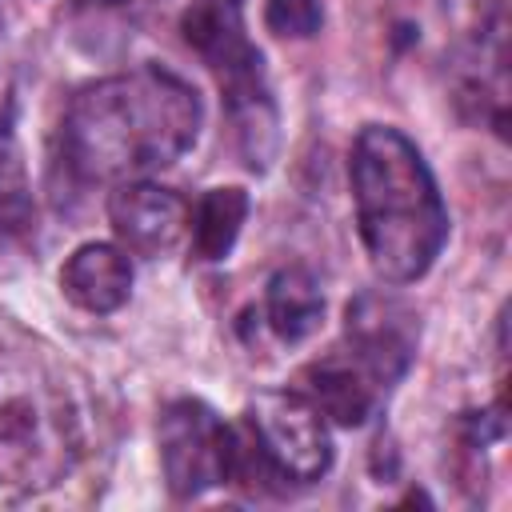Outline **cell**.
I'll return each instance as SVG.
<instances>
[{"label":"cell","instance_id":"1","mask_svg":"<svg viewBox=\"0 0 512 512\" xmlns=\"http://www.w3.org/2000/svg\"><path fill=\"white\" fill-rule=\"evenodd\" d=\"M200 92L160 68L144 64L84 84L60 120V164L76 184L136 180L176 164L200 136Z\"/></svg>","mask_w":512,"mask_h":512},{"label":"cell","instance_id":"2","mask_svg":"<svg viewBox=\"0 0 512 512\" xmlns=\"http://www.w3.org/2000/svg\"><path fill=\"white\" fill-rule=\"evenodd\" d=\"M356 232L384 284H416L448 240V208L420 148L388 124H364L348 152Z\"/></svg>","mask_w":512,"mask_h":512},{"label":"cell","instance_id":"3","mask_svg":"<svg viewBox=\"0 0 512 512\" xmlns=\"http://www.w3.org/2000/svg\"><path fill=\"white\" fill-rule=\"evenodd\" d=\"M84 452V420L48 352L0 324V492L60 484Z\"/></svg>","mask_w":512,"mask_h":512},{"label":"cell","instance_id":"4","mask_svg":"<svg viewBox=\"0 0 512 512\" xmlns=\"http://www.w3.org/2000/svg\"><path fill=\"white\" fill-rule=\"evenodd\" d=\"M160 472L172 500H196L208 488L228 484L232 472V428L196 396H180L160 408L156 420Z\"/></svg>","mask_w":512,"mask_h":512},{"label":"cell","instance_id":"5","mask_svg":"<svg viewBox=\"0 0 512 512\" xmlns=\"http://www.w3.org/2000/svg\"><path fill=\"white\" fill-rule=\"evenodd\" d=\"M244 424L284 484H316L332 468V432L320 408L296 388L252 396Z\"/></svg>","mask_w":512,"mask_h":512},{"label":"cell","instance_id":"6","mask_svg":"<svg viewBox=\"0 0 512 512\" xmlns=\"http://www.w3.org/2000/svg\"><path fill=\"white\" fill-rule=\"evenodd\" d=\"M188 48L220 76L228 112L272 104L264 56L244 32V0H192L180 16Z\"/></svg>","mask_w":512,"mask_h":512},{"label":"cell","instance_id":"7","mask_svg":"<svg viewBox=\"0 0 512 512\" xmlns=\"http://www.w3.org/2000/svg\"><path fill=\"white\" fill-rule=\"evenodd\" d=\"M344 340L352 348L356 368L376 388H392L416 360L420 320L400 296L364 288L344 308Z\"/></svg>","mask_w":512,"mask_h":512},{"label":"cell","instance_id":"8","mask_svg":"<svg viewBox=\"0 0 512 512\" xmlns=\"http://www.w3.org/2000/svg\"><path fill=\"white\" fill-rule=\"evenodd\" d=\"M108 220L124 252L156 260L168 256L188 232V200L148 180H120L108 196Z\"/></svg>","mask_w":512,"mask_h":512},{"label":"cell","instance_id":"9","mask_svg":"<svg viewBox=\"0 0 512 512\" xmlns=\"http://www.w3.org/2000/svg\"><path fill=\"white\" fill-rule=\"evenodd\" d=\"M60 292L80 312H92V316H108V312L124 308L128 292H132L128 252L116 244H104V240L80 244L60 268Z\"/></svg>","mask_w":512,"mask_h":512},{"label":"cell","instance_id":"10","mask_svg":"<svg viewBox=\"0 0 512 512\" xmlns=\"http://www.w3.org/2000/svg\"><path fill=\"white\" fill-rule=\"evenodd\" d=\"M292 388L300 396H308L320 408V416L340 428H360L372 416L376 392H380L356 364H344V360H316V364L300 368Z\"/></svg>","mask_w":512,"mask_h":512},{"label":"cell","instance_id":"11","mask_svg":"<svg viewBox=\"0 0 512 512\" xmlns=\"http://www.w3.org/2000/svg\"><path fill=\"white\" fill-rule=\"evenodd\" d=\"M260 316L276 340H284V344L308 340L324 320V292H320L316 276L300 264L272 272V280L264 288V312Z\"/></svg>","mask_w":512,"mask_h":512},{"label":"cell","instance_id":"12","mask_svg":"<svg viewBox=\"0 0 512 512\" xmlns=\"http://www.w3.org/2000/svg\"><path fill=\"white\" fill-rule=\"evenodd\" d=\"M248 192L228 184V188H208L196 208L188 212V228H192V260L200 264H220L236 240H240V228L248 220Z\"/></svg>","mask_w":512,"mask_h":512},{"label":"cell","instance_id":"13","mask_svg":"<svg viewBox=\"0 0 512 512\" xmlns=\"http://www.w3.org/2000/svg\"><path fill=\"white\" fill-rule=\"evenodd\" d=\"M32 220H36V208H32L28 168L16 144V120H0V228L28 232Z\"/></svg>","mask_w":512,"mask_h":512},{"label":"cell","instance_id":"14","mask_svg":"<svg viewBox=\"0 0 512 512\" xmlns=\"http://www.w3.org/2000/svg\"><path fill=\"white\" fill-rule=\"evenodd\" d=\"M324 24L320 0H268L264 4V28L280 40H308Z\"/></svg>","mask_w":512,"mask_h":512},{"label":"cell","instance_id":"15","mask_svg":"<svg viewBox=\"0 0 512 512\" xmlns=\"http://www.w3.org/2000/svg\"><path fill=\"white\" fill-rule=\"evenodd\" d=\"M0 120H16V96H12V80L0 68Z\"/></svg>","mask_w":512,"mask_h":512},{"label":"cell","instance_id":"16","mask_svg":"<svg viewBox=\"0 0 512 512\" xmlns=\"http://www.w3.org/2000/svg\"><path fill=\"white\" fill-rule=\"evenodd\" d=\"M404 504H432V500H428V496H424V492H416V488H412V492H408V496H404Z\"/></svg>","mask_w":512,"mask_h":512}]
</instances>
